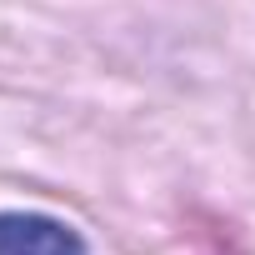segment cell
Listing matches in <instances>:
<instances>
[{"mask_svg":"<svg viewBox=\"0 0 255 255\" xmlns=\"http://www.w3.org/2000/svg\"><path fill=\"white\" fill-rule=\"evenodd\" d=\"M0 255H85V240L50 215H0Z\"/></svg>","mask_w":255,"mask_h":255,"instance_id":"1","label":"cell"}]
</instances>
